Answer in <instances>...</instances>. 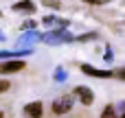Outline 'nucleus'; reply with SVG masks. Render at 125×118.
<instances>
[{"label":"nucleus","mask_w":125,"mask_h":118,"mask_svg":"<svg viewBox=\"0 0 125 118\" xmlns=\"http://www.w3.org/2000/svg\"><path fill=\"white\" fill-rule=\"evenodd\" d=\"M11 9H13V11H24V13H35V4H33L31 0H20V2H15Z\"/></svg>","instance_id":"obj_8"},{"label":"nucleus","mask_w":125,"mask_h":118,"mask_svg":"<svg viewBox=\"0 0 125 118\" xmlns=\"http://www.w3.org/2000/svg\"><path fill=\"white\" fill-rule=\"evenodd\" d=\"M75 96L83 103V105H90L92 101H94V94L88 90V88H83V85H79V88H75Z\"/></svg>","instance_id":"obj_6"},{"label":"nucleus","mask_w":125,"mask_h":118,"mask_svg":"<svg viewBox=\"0 0 125 118\" xmlns=\"http://www.w3.org/2000/svg\"><path fill=\"white\" fill-rule=\"evenodd\" d=\"M88 4H105V2H110V0H86Z\"/></svg>","instance_id":"obj_16"},{"label":"nucleus","mask_w":125,"mask_h":118,"mask_svg":"<svg viewBox=\"0 0 125 118\" xmlns=\"http://www.w3.org/2000/svg\"><path fill=\"white\" fill-rule=\"evenodd\" d=\"M81 42H86V39H97V33H90V35H83V37H79Z\"/></svg>","instance_id":"obj_15"},{"label":"nucleus","mask_w":125,"mask_h":118,"mask_svg":"<svg viewBox=\"0 0 125 118\" xmlns=\"http://www.w3.org/2000/svg\"><path fill=\"white\" fill-rule=\"evenodd\" d=\"M81 72H83V74H90V77H99V79L112 77V70H99V68H94V66H90V64H83V66H81Z\"/></svg>","instance_id":"obj_5"},{"label":"nucleus","mask_w":125,"mask_h":118,"mask_svg":"<svg viewBox=\"0 0 125 118\" xmlns=\"http://www.w3.org/2000/svg\"><path fill=\"white\" fill-rule=\"evenodd\" d=\"M33 26H35V22H33V20H26V22L22 24V28H33Z\"/></svg>","instance_id":"obj_14"},{"label":"nucleus","mask_w":125,"mask_h":118,"mask_svg":"<svg viewBox=\"0 0 125 118\" xmlns=\"http://www.w3.org/2000/svg\"><path fill=\"white\" fill-rule=\"evenodd\" d=\"M24 114H26L29 118H40V116H42V103H40V101L29 103V105L24 107Z\"/></svg>","instance_id":"obj_7"},{"label":"nucleus","mask_w":125,"mask_h":118,"mask_svg":"<svg viewBox=\"0 0 125 118\" xmlns=\"http://www.w3.org/2000/svg\"><path fill=\"white\" fill-rule=\"evenodd\" d=\"M44 24H46V26H59V28H66V26H68L66 20H59V18H53V15H46V18H44Z\"/></svg>","instance_id":"obj_9"},{"label":"nucleus","mask_w":125,"mask_h":118,"mask_svg":"<svg viewBox=\"0 0 125 118\" xmlns=\"http://www.w3.org/2000/svg\"><path fill=\"white\" fill-rule=\"evenodd\" d=\"M44 4H48V7H55V9L59 7V2H57V0H44Z\"/></svg>","instance_id":"obj_13"},{"label":"nucleus","mask_w":125,"mask_h":118,"mask_svg":"<svg viewBox=\"0 0 125 118\" xmlns=\"http://www.w3.org/2000/svg\"><path fill=\"white\" fill-rule=\"evenodd\" d=\"M73 109V96H59V99H55V103H53V112L55 114H68Z\"/></svg>","instance_id":"obj_2"},{"label":"nucleus","mask_w":125,"mask_h":118,"mask_svg":"<svg viewBox=\"0 0 125 118\" xmlns=\"http://www.w3.org/2000/svg\"><path fill=\"white\" fill-rule=\"evenodd\" d=\"M101 118H116V109L114 107H105L103 114H101Z\"/></svg>","instance_id":"obj_10"},{"label":"nucleus","mask_w":125,"mask_h":118,"mask_svg":"<svg viewBox=\"0 0 125 118\" xmlns=\"http://www.w3.org/2000/svg\"><path fill=\"white\" fill-rule=\"evenodd\" d=\"M42 39L46 44H66V42H73V33H68L66 28H55V31H48L46 35H42Z\"/></svg>","instance_id":"obj_1"},{"label":"nucleus","mask_w":125,"mask_h":118,"mask_svg":"<svg viewBox=\"0 0 125 118\" xmlns=\"http://www.w3.org/2000/svg\"><path fill=\"white\" fill-rule=\"evenodd\" d=\"M9 85H11V83H9L7 79H0V94H2V92H7V90H9Z\"/></svg>","instance_id":"obj_11"},{"label":"nucleus","mask_w":125,"mask_h":118,"mask_svg":"<svg viewBox=\"0 0 125 118\" xmlns=\"http://www.w3.org/2000/svg\"><path fill=\"white\" fill-rule=\"evenodd\" d=\"M0 118H2V112H0Z\"/></svg>","instance_id":"obj_18"},{"label":"nucleus","mask_w":125,"mask_h":118,"mask_svg":"<svg viewBox=\"0 0 125 118\" xmlns=\"http://www.w3.org/2000/svg\"><path fill=\"white\" fill-rule=\"evenodd\" d=\"M0 42H4V33L2 31H0Z\"/></svg>","instance_id":"obj_17"},{"label":"nucleus","mask_w":125,"mask_h":118,"mask_svg":"<svg viewBox=\"0 0 125 118\" xmlns=\"http://www.w3.org/2000/svg\"><path fill=\"white\" fill-rule=\"evenodd\" d=\"M55 79H57V81H64V79H66V72H64V70H57V72H55Z\"/></svg>","instance_id":"obj_12"},{"label":"nucleus","mask_w":125,"mask_h":118,"mask_svg":"<svg viewBox=\"0 0 125 118\" xmlns=\"http://www.w3.org/2000/svg\"><path fill=\"white\" fill-rule=\"evenodd\" d=\"M42 39V35L37 33V31H29V33H24V35H20L18 37V46H24V48H29L31 44H35V42H40Z\"/></svg>","instance_id":"obj_4"},{"label":"nucleus","mask_w":125,"mask_h":118,"mask_svg":"<svg viewBox=\"0 0 125 118\" xmlns=\"http://www.w3.org/2000/svg\"><path fill=\"white\" fill-rule=\"evenodd\" d=\"M26 64L22 59H11V61H2L0 64V74H11V72H20L24 70Z\"/></svg>","instance_id":"obj_3"}]
</instances>
